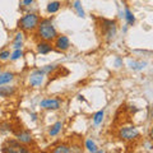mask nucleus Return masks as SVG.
<instances>
[{
	"instance_id": "obj_1",
	"label": "nucleus",
	"mask_w": 153,
	"mask_h": 153,
	"mask_svg": "<svg viewBox=\"0 0 153 153\" xmlns=\"http://www.w3.org/2000/svg\"><path fill=\"white\" fill-rule=\"evenodd\" d=\"M57 35H59V33H57V30L54 25V22H52V19L51 18H41V21L36 28V36L38 40L54 42Z\"/></svg>"
},
{
	"instance_id": "obj_2",
	"label": "nucleus",
	"mask_w": 153,
	"mask_h": 153,
	"mask_svg": "<svg viewBox=\"0 0 153 153\" xmlns=\"http://www.w3.org/2000/svg\"><path fill=\"white\" fill-rule=\"evenodd\" d=\"M40 21H41V17L37 13L28 12L21 17V19L18 22V27L23 32H33V31H36Z\"/></svg>"
},
{
	"instance_id": "obj_3",
	"label": "nucleus",
	"mask_w": 153,
	"mask_h": 153,
	"mask_svg": "<svg viewBox=\"0 0 153 153\" xmlns=\"http://www.w3.org/2000/svg\"><path fill=\"white\" fill-rule=\"evenodd\" d=\"M101 35L105 42H112L117 35V23L115 19H101Z\"/></svg>"
},
{
	"instance_id": "obj_4",
	"label": "nucleus",
	"mask_w": 153,
	"mask_h": 153,
	"mask_svg": "<svg viewBox=\"0 0 153 153\" xmlns=\"http://www.w3.org/2000/svg\"><path fill=\"white\" fill-rule=\"evenodd\" d=\"M117 138L125 143H133L140 138V131H139V129L134 125L121 126L117 130Z\"/></svg>"
},
{
	"instance_id": "obj_5",
	"label": "nucleus",
	"mask_w": 153,
	"mask_h": 153,
	"mask_svg": "<svg viewBox=\"0 0 153 153\" xmlns=\"http://www.w3.org/2000/svg\"><path fill=\"white\" fill-rule=\"evenodd\" d=\"M1 152L4 153H30L28 146L23 144L17 139H7L1 147Z\"/></svg>"
},
{
	"instance_id": "obj_6",
	"label": "nucleus",
	"mask_w": 153,
	"mask_h": 153,
	"mask_svg": "<svg viewBox=\"0 0 153 153\" xmlns=\"http://www.w3.org/2000/svg\"><path fill=\"white\" fill-rule=\"evenodd\" d=\"M46 73L44 69H35L28 75V84L32 88H42L46 80Z\"/></svg>"
},
{
	"instance_id": "obj_7",
	"label": "nucleus",
	"mask_w": 153,
	"mask_h": 153,
	"mask_svg": "<svg viewBox=\"0 0 153 153\" xmlns=\"http://www.w3.org/2000/svg\"><path fill=\"white\" fill-rule=\"evenodd\" d=\"M40 107L45 111H57L63 106V100L59 97H46L40 101Z\"/></svg>"
},
{
	"instance_id": "obj_8",
	"label": "nucleus",
	"mask_w": 153,
	"mask_h": 153,
	"mask_svg": "<svg viewBox=\"0 0 153 153\" xmlns=\"http://www.w3.org/2000/svg\"><path fill=\"white\" fill-rule=\"evenodd\" d=\"M54 47L57 51L65 52L71 47V42L66 35H57V37L54 40Z\"/></svg>"
},
{
	"instance_id": "obj_9",
	"label": "nucleus",
	"mask_w": 153,
	"mask_h": 153,
	"mask_svg": "<svg viewBox=\"0 0 153 153\" xmlns=\"http://www.w3.org/2000/svg\"><path fill=\"white\" fill-rule=\"evenodd\" d=\"M14 137H16V139L19 140L21 143L26 146H31L33 144V137L32 134L28 131V130H25V129H19V130L14 131Z\"/></svg>"
},
{
	"instance_id": "obj_10",
	"label": "nucleus",
	"mask_w": 153,
	"mask_h": 153,
	"mask_svg": "<svg viewBox=\"0 0 153 153\" xmlns=\"http://www.w3.org/2000/svg\"><path fill=\"white\" fill-rule=\"evenodd\" d=\"M54 44L50 41H42L40 40L36 44V51H37V54H40V55H47V54H50L51 51H54Z\"/></svg>"
},
{
	"instance_id": "obj_11",
	"label": "nucleus",
	"mask_w": 153,
	"mask_h": 153,
	"mask_svg": "<svg viewBox=\"0 0 153 153\" xmlns=\"http://www.w3.org/2000/svg\"><path fill=\"white\" fill-rule=\"evenodd\" d=\"M147 65H148V63L147 61H143V60H133V59H130L128 61L129 69L133 70V71H140L143 69H146Z\"/></svg>"
},
{
	"instance_id": "obj_12",
	"label": "nucleus",
	"mask_w": 153,
	"mask_h": 153,
	"mask_svg": "<svg viewBox=\"0 0 153 153\" xmlns=\"http://www.w3.org/2000/svg\"><path fill=\"white\" fill-rule=\"evenodd\" d=\"M17 93V87L14 85H0V97L3 98H9Z\"/></svg>"
},
{
	"instance_id": "obj_13",
	"label": "nucleus",
	"mask_w": 153,
	"mask_h": 153,
	"mask_svg": "<svg viewBox=\"0 0 153 153\" xmlns=\"http://www.w3.org/2000/svg\"><path fill=\"white\" fill-rule=\"evenodd\" d=\"M64 128V124L63 121H56L49 128V130H47V135H49L50 138H54V137H57L59 134L61 133V130H63Z\"/></svg>"
},
{
	"instance_id": "obj_14",
	"label": "nucleus",
	"mask_w": 153,
	"mask_h": 153,
	"mask_svg": "<svg viewBox=\"0 0 153 153\" xmlns=\"http://www.w3.org/2000/svg\"><path fill=\"white\" fill-rule=\"evenodd\" d=\"M124 19H125V23L129 27H133L137 22V18L134 16V13L131 12V9L129 8L128 5L124 7Z\"/></svg>"
},
{
	"instance_id": "obj_15",
	"label": "nucleus",
	"mask_w": 153,
	"mask_h": 153,
	"mask_svg": "<svg viewBox=\"0 0 153 153\" xmlns=\"http://www.w3.org/2000/svg\"><path fill=\"white\" fill-rule=\"evenodd\" d=\"M14 78H16V74L10 70H7V71H0V85H5L12 83Z\"/></svg>"
},
{
	"instance_id": "obj_16",
	"label": "nucleus",
	"mask_w": 153,
	"mask_h": 153,
	"mask_svg": "<svg viewBox=\"0 0 153 153\" xmlns=\"http://www.w3.org/2000/svg\"><path fill=\"white\" fill-rule=\"evenodd\" d=\"M61 9V1L59 0H54V1H50L46 5V12L49 14H55Z\"/></svg>"
},
{
	"instance_id": "obj_17",
	"label": "nucleus",
	"mask_w": 153,
	"mask_h": 153,
	"mask_svg": "<svg viewBox=\"0 0 153 153\" xmlns=\"http://www.w3.org/2000/svg\"><path fill=\"white\" fill-rule=\"evenodd\" d=\"M105 120V110H98V111H96L92 116V121H93V125L94 126H100L101 124L103 123Z\"/></svg>"
},
{
	"instance_id": "obj_18",
	"label": "nucleus",
	"mask_w": 153,
	"mask_h": 153,
	"mask_svg": "<svg viewBox=\"0 0 153 153\" xmlns=\"http://www.w3.org/2000/svg\"><path fill=\"white\" fill-rule=\"evenodd\" d=\"M52 153H71L73 152V148H71L69 144H65V143H63V144H57L56 147H54L51 149Z\"/></svg>"
},
{
	"instance_id": "obj_19",
	"label": "nucleus",
	"mask_w": 153,
	"mask_h": 153,
	"mask_svg": "<svg viewBox=\"0 0 153 153\" xmlns=\"http://www.w3.org/2000/svg\"><path fill=\"white\" fill-rule=\"evenodd\" d=\"M73 9L75 10L76 16H78L79 18H85V12H84L83 7H82V1H80V0H74L73 1Z\"/></svg>"
},
{
	"instance_id": "obj_20",
	"label": "nucleus",
	"mask_w": 153,
	"mask_h": 153,
	"mask_svg": "<svg viewBox=\"0 0 153 153\" xmlns=\"http://www.w3.org/2000/svg\"><path fill=\"white\" fill-rule=\"evenodd\" d=\"M84 148L85 151H88L91 153H97L98 152V146L96 144V142L93 139H91V138H88V139H85L84 142Z\"/></svg>"
},
{
	"instance_id": "obj_21",
	"label": "nucleus",
	"mask_w": 153,
	"mask_h": 153,
	"mask_svg": "<svg viewBox=\"0 0 153 153\" xmlns=\"http://www.w3.org/2000/svg\"><path fill=\"white\" fill-rule=\"evenodd\" d=\"M23 56H25V52H23L22 49L13 50L12 55H10V61H17V60H19V59H22Z\"/></svg>"
},
{
	"instance_id": "obj_22",
	"label": "nucleus",
	"mask_w": 153,
	"mask_h": 153,
	"mask_svg": "<svg viewBox=\"0 0 153 153\" xmlns=\"http://www.w3.org/2000/svg\"><path fill=\"white\" fill-rule=\"evenodd\" d=\"M42 69H44L45 73L49 75V74H51V73H54L55 70L59 69V65H57V64H47V65H45V66H42Z\"/></svg>"
},
{
	"instance_id": "obj_23",
	"label": "nucleus",
	"mask_w": 153,
	"mask_h": 153,
	"mask_svg": "<svg viewBox=\"0 0 153 153\" xmlns=\"http://www.w3.org/2000/svg\"><path fill=\"white\" fill-rule=\"evenodd\" d=\"M10 55H12V52L10 50H8V49H4L0 51V61H7V60H10Z\"/></svg>"
},
{
	"instance_id": "obj_24",
	"label": "nucleus",
	"mask_w": 153,
	"mask_h": 153,
	"mask_svg": "<svg viewBox=\"0 0 153 153\" xmlns=\"http://www.w3.org/2000/svg\"><path fill=\"white\" fill-rule=\"evenodd\" d=\"M14 42H25V33H23V31H18L16 35H14Z\"/></svg>"
},
{
	"instance_id": "obj_25",
	"label": "nucleus",
	"mask_w": 153,
	"mask_h": 153,
	"mask_svg": "<svg viewBox=\"0 0 153 153\" xmlns=\"http://www.w3.org/2000/svg\"><path fill=\"white\" fill-rule=\"evenodd\" d=\"M124 65V60H123V57L121 56H116L115 57V60H114V66L115 68H121V66Z\"/></svg>"
},
{
	"instance_id": "obj_26",
	"label": "nucleus",
	"mask_w": 153,
	"mask_h": 153,
	"mask_svg": "<svg viewBox=\"0 0 153 153\" xmlns=\"http://www.w3.org/2000/svg\"><path fill=\"white\" fill-rule=\"evenodd\" d=\"M36 0H21V4H22V8H30L35 4Z\"/></svg>"
},
{
	"instance_id": "obj_27",
	"label": "nucleus",
	"mask_w": 153,
	"mask_h": 153,
	"mask_svg": "<svg viewBox=\"0 0 153 153\" xmlns=\"http://www.w3.org/2000/svg\"><path fill=\"white\" fill-rule=\"evenodd\" d=\"M23 45H25V42H14L12 44V49L13 50H17V49H23Z\"/></svg>"
},
{
	"instance_id": "obj_28",
	"label": "nucleus",
	"mask_w": 153,
	"mask_h": 153,
	"mask_svg": "<svg viewBox=\"0 0 153 153\" xmlns=\"http://www.w3.org/2000/svg\"><path fill=\"white\" fill-rule=\"evenodd\" d=\"M148 139L153 143V124H152V126L149 129V131H148Z\"/></svg>"
},
{
	"instance_id": "obj_29",
	"label": "nucleus",
	"mask_w": 153,
	"mask_h": 153,
	"mask_svg": "<svg viewBox=\"0 0 153 153\" xmlns=\"http://www.w3.org/2000/svg\"><path fill=\"white\" fill-rule=\"evenodd\" d=\"M30 116H31V120H32L33 123H36V121H37V114H36V112H31V114H30Z\"/></svg>"
},
{
	"instance_id": "obj_30",
	"label": "nucleus",
	"mask_w": 153,
	"mask_h": 153,
	"mask_svg": "<svg viewBox=\"0 0 153 153\" xmlns=\"http://www.w3.org/2000/svg\"><path fill=\"white\" fill-rule=\"evenodd\" d=\"M128 27H129L128 25L124 26V28H123V32H124V33H126V32H128Z\"/></svg>"
},
{
	"instance_id": "obj_31",
	"label": "nucleus",
	"mask_w": 153,
	"mask_h": 153,
	"mask_svg": "<svg viewBox=\"0 0 153 153\" xmlns=\"http://www.w3.org/2000/svg\"><path fill=\"white\" fill-rule=\"evenodd\" d=\"M78 100L79 101H85V98L83 97V96H78Z\"/></svg>"
},
{
	"instance_id": "obj_32",
	"label": "nucleus",
	"mask_w": 153,
	"mask_h": 153,
	"mask_svg": "<svg viewBox=\"0 0 153 153\" xmlns=\"http://www.w3.org/2000/svg\"><path fill=\"white\" fill-rule=\"evenodd\" d=\"M151 119H152V121H153V107H152V111H151Z\"/></svg>"
},
{
	"instance_id": "obj_33",
	"label": "nucleus",
	"mask_w": 153,
	"mask_h": 153,
	"mask_svg": "<svg viewBox=\"0 0 153 153\" xmlns=\"http://www.w3.org/2000/svg\"><path fill=\"white\" fill-rule=\"evenodd\" d=\"M1 68H3V66H1V64H0V71H1Z\"/></svg>"
}]
</instances>
